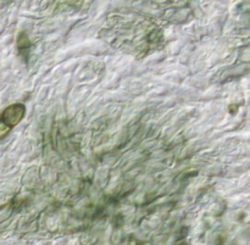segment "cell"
Listing matches in <instances>:
<instances>
[{
  "instance_id": "cell-1",
  "label": "cell",
  "mask_w": 250,
  "mask_h": 245,
  "mask_svg": "<svg viewBox=\"0 0 250 245\" xmlns=\"http://www.w3.org/2000/svg\"><path fill=\"white\" fill-rule=\"evenodd\" d=\"M26 115V106L21 102L9 105L0 114V139H4L14 127L23 120Z\"/></svg>"
},
{
  "instance_id": "cell-2",
  "label": "cell",
  "mask_w": 250,
  "mask_h": 245,
  "mask_svg": "<svg viewBox=\"0 0 250 245\" xmlns=\"http://www.w3.org/2000/svg\"><path fill=\"white\" fill-rule=\"evenodd\" d=\"M17 48H19L20 53H28V49H29V41H28V37L24 32H22L21 34L17 38Z\"/></svg>"
}]
</instances>
